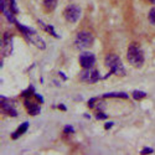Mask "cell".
Instances as JSON below:
<instances>
[{
	"label": "cell",
	"instance_id": "1",
	"mask_svg": "<svg viewBox=\"0 0 155 155\" xmlns=\"http://www.w3.org/2000/svg\"><path fill=\"white\" fill-rule=\"evenodd\" d=\"M104 62H106V66L109 68L110 73L119 76V77L125 76V68L123 66V62L117 55H113V54L107 55Z\"/></svg>",
	"mask_w": 155,
	"mask_h": 155
},
{
	"label": "cell",
	"instance_id": "2",
	"mask_svg": "<svg viewBox=\"0 0 155 155\" xmlns=\"http://www.w3.org/2000/svg\"><path fill=\"white\" fill-rule=\"evenodd\" d=\"M127 58L129 61V63L132 66L139 68L143 66L144 63V55L141 52V50L139 48V46L137 44H132L128 47V52H127Z\"/></svg>",
	"mask_w": 155,
	"mask_h": 155
},
{
	"label": "cell",
	"instance_id": "3",
	"mask_svg": "<svg viewBox=\"0 0 155 155\" xmlns=\"http://www.w3.org/2000/svg\"><path fill=\"white\" fill-rule=\"evenodd\" d=\"M15 24L18 25V28L22 31V34L25 35V37H26L31 44H34L36 47H38L40 50H45V48H46L45 41L36 34V31H34V30H31V29H29V28H26V26H24V25H21V24L18 22V21H16Z\"/></svg>",
	"mask_w": 155,
	"mask_h": 155
},
{
	"label": "cell",
	"instance_id": "4",
	"mask_svg": "<svg viewBox=\"0 0 155 155\" xmlns=\"http://www.w3.org/2000/svg\"><path fill=\"white\" fill-rule=\"evenodd\" d=\"M93 44V36L91 32L88 31H81L77 34L76 38H74V46L78 50H86L88 47H91Z\"/></svg>",
	"mask_w": 155,
	"mask_h": 155
},
{
	"label": "cell",
	"instance_id": "5",
	"mask_svg": "<svg viewBox=\"0 0 155 155\" xmlns=\"http://www.w3.org/2000/svg\"><path fill=\"white\" fill-rule=\"evenodd\" d=\"M63 16H64V19H66L68 22H76L77 20L80 19V16H81V9H80V6H77V5H74V4H71V5H68L66 9H64V11H63Z\"/></svg>",
	"mask_w": 155,
	"mask_h": 155
},
{
	"label": "cell",
	"instance_id": "6",
	"mask_svg": "<svg viewBox=\"0 0 155 155\" xmlns=\"http://www.w3.org/2000/svg\"><path fill=\"white\" fill-rule=\"evenodd\" d=\"M81 80L87 82V83H96L101 80V76L98 73V71L96 70H91V68H87L81 73Z\"/></svg>",
	"mask_w": 155,
	"mask_h": 155
},
{
	"label": "cell",
	"instance_id": "7",
	"mask_svg": "<svg viewBox=\"0 0 155 155\" xmlns=\"http://www.w3.org/2000/svg\"><path fill=\"white\" fill-rule=\"evenodd\" d=\"M96 63V56L92 52H82L80 55V64L82 68H92L93 64Z\"/></svg>",
	"mask_w": 155,
	"mask_h": 155
},
{
	"label": "cell",
	"instance_id": "8",
	"mask_svg": "<svg viewBox=\"0 0 155 155\" xmlns=\"http://www.w3.org/2000/svg\"><path fill=\"white\" fill-rule=\"evenodd\" d=\"M25 107L28 108V112L30 115H36V114L40 113V106L35 104L34 102H30L29 99L25 101Z\"/></svg>",
	"mask_w": 155,
	"mask_h": 155
},
{
	"label": "cell",
	"instance_id": "9",
	"mask_svg": "<svg viewBox=\"0 0 155 155\" xmlns=\"http://www.w3.org/2000/svg\"><path fill=\"white\" fill-rule=\"evenodd\" d=\"M3 45H4V50H5L6 55H9L10 51H11V38H10V34L9 32H6L4 38H3Z\"/></svg>",
	"mask_w": 155,
	"mask_h": 155
},
{
	"label": "cell",
	"instance_id": "10",
	"mask_svg": "<svg viewBox=\"0 0 155 155\" xmlns=\"http://www.w3.org/2000/svg\"><path fill=\"white\" fill-rule=\"evenodd\" d=\"M28 128H29V123H22L19 128H18V130H16V133H14L11 135V138L12 139H16V138H19V135H21V134H24V133H26V130H28Z\"/></svg>",
	"mask_w": 155,
	"mask_h": 155
},
{
	"label": "cell",
	"instance_id": "11",
	"mask_svg": "<svg viewBox=\"0 0 155 155\" xmlns=\"http://www.w3.org/2000/svg\"><path fill=\"white\" fill-rule=\"evenodd\" d=\"M57 2L58 0H44V6L47 11H52L57 6Z\"/></svg>",
	"mask_w": 155,
	"mask_h": 155
},
{
	"label": "cell",
	"instance_id": "12",
	"mask_svg": "<svg viewBox=\"0 0 155 155\" xmlns=\"http://www.w3.org/2000/svg\"><path fill=\"white\" fill-rule=\"evenodd\" d=\"M103 97H104V98H124V99H127L128 94L124 93V92H112V93L104 94Z\"/></svg>",
	"mask_w": 155,
	"mask_h": 155
},
{
	"label": "cell",
	"instance_id": "13",
	"mask_svg": "<svg viewBox=\"0 0 155 155\" xmlns=\"http://www.w3.org/2000/svg\"><path fill=\"white\" fill-rule=\"evenodd\" d=\"M6 2V4H8V6H9V9L14 12V14H18V6H16V3H15V0H5Z\"/></svg>",
	"mask_w": 155,
	"mask_h": 155
},
{
	"label": "cell",
	"instance_id": "14",
	"mask_svg": "<svg viewBox=\"0 0 155 155\" xmlns=\"http://www.w3.org/2000/svg\"><path fill=\"white\" fill-rule=\"evenodd\" d=\"M148 19L150 21L151 25H154L155 26V8H153L150 11H149V15H148Z\"/></svg>",
	"mask_w": 155,
	"mask_h": 155
},
{
	"label": "cell",
	"instance_id": "15",
	"mask_svg": "<svg viewBox=\"0 0 155 155\" xmlns=\"http://www.w3.org/2000/svg\"><path fill=\"white\" fill-rule=\"evenodd\" d=\"M145 96H147L145 92H140V91H134V92H133V98L137 99V101H138V99H141V98H144Z\"/></svg>",
	"mask_w": 155,
	"mask_h": 155
},
{
	"label": "cell",
	"instance_id": "16",
	"mask_svg": "<svg viewBox=\"0 0 155 155\" xmlns=\"http://www.w3.org/2000/svg\"><path fill=\"white\" fill-rule=\"evenodd\" d=\"M96 118H97V119H107V118H108V115L104 114V113H102V112H99V113L96 115Z\"/></svg>",
	"mask_w": 155,
	"mask_h": 155
},
{
	"label": "cell",
	"instance_id": "17",
	"mask_svg": "<svg viewBox=\"0 0 155 155\" xmlns=\"http://www.w3.org/2000/svg\"><path fill=\"white\" fill-rule=\"evenodd\" d=\"M63 132H64V133H66V134L73 133V128H72L71 125H66V127H64V129H63Z\"/></svg>",
	"mask_w": 155,
	"mask_h": 155
},
{
	"label": "cell",
	"instance_id": "18",
	"mask_svg": "<svg viewBox=\"0 0 155 155\" xmlns=\"http://www.w3.org/2000/svg\"><path fill=\"white\" fill-rule=\"evenodd\" d=\"M153 151H154V149H153V148H144V149L141 150L140 153H141V154H151Z\"/></svg>",
	"mask_w": 155,
	"mask_h": 155
},
{
	"label": "cell",
	"instance_id": "19",
	"mask_svg": "<svg viewBox=\"0 0 155 155\" xmlns=\"http://www.w3.org/2000/svg\"><path fill=\"white\" fill-rule=\"evenodd\" d=\"M35 97L38 99V101H40V103H44V98L41 97V96H38V94H35Z\"/></svg>",
	"mask_w": 155,
	"mask_h": 155
},
{
	"label": "cell",
	"instance_id": "20",
	"mask_svg": "<svg viewBox=\"0 0 155 155\" xmlns=\"http://www.w3.org/2000/svg\"><path fill=\"white\" fill-rule=\"evenodd\" d=\"M112 125H113V122H108V123H107V124L104 125V128H106V129H109V128H110Z\"/></svg>",
	"mask_w": 155,
	"mask_h": 155
},
{
	"label": "cell",
	"instance_id": "21",
	"mask_svg": "<svg viewBox=\"0 0 155 155\" xmlns=\"http://www.w3.org/2000/svg\"><path fill=\"white\" fill-rule=\"evenodd\" d=\"M58 108H60L61 110H66V109H67V108H66V107H64L63 104H60V106H58Z\"/></svg>",
	"mask_w": 155,
	"mask_h": 155
},
{
	"label": "cell",
	"instance_id": "22",
	"mask_svg": "<svg viewBox=\"0 0 155 155\" xmlns=\"http://www.w3.org/2000/svg\"><path fill=\"white\" fill-rule=\"evenodd\" d=\"M150 2H151L153 4H155V0H150Z\"/></svg>",
	"mask_w": 155,
	"mask_h": 155
}]
</instances>
